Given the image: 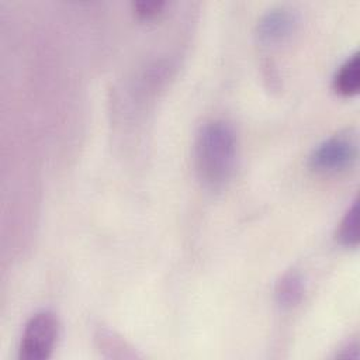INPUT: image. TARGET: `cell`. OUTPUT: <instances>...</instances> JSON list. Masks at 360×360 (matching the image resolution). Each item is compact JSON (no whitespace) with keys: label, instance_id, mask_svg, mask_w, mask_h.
I'll return each instance as SVG.
<instances>
[{"label":"cell","instance_id":"cell-1","mask_svg":"<svg viewBox=\"0 0 360 360\" xmlns=\"http://www.w3.org/2000/svg\"><path fill=\"white\" fill-rule=\"evenodd\" d=\"M236 163V135L224 120L201 125L194 142V166L208 188H221L231 179Z\"/></svg>","mask_w":360,"mask_h":360},{"label":"cell","instance_id":"cell-2","mask_svg":"<svg viewBox=\"0 0 360 360\" xmlns=\"http://www.w3.org/2000/svg\"><path fill=\"white\" fill-rule=\"evenodd\" d=\"M357 159V139L350 132L322 141L309 156V167L321 174H336L350 169Z\"/></svg>","mask_w":360,"mask_h":360},{"label":"cell","instance_id":"cell-3","mask_svg":"<svg viewBox=\"0 0 360 360\" xmlns=\"http://www.w3.org/2000/svg\"><path fill=\"white\" fill-rule=\"evenodd\" d=\"M58 330V319L52 312L41 311L32 315L22 332L20 357L25 360L48 359L55 347Z\"/></svg>","mask_w":360,"mask_h":360},{"label":"cell","instance_id":"cell-4","mask_svg":"<svg viewBox=\"0 0 360 360\" xmlns=\"http://www.w3.org/2000/svg\"><path fill=\"white\" fill-rule=\"evenodd\" d=\"M297 18L287 8H273L257 22V35L260 41L274 44L290 37L295 28Z\"/></svg>","mask_w":360,"mask_h":360},{"label":"cell","instance_id":"cell-5","mask_svg":"<svg viewBox=\"0 0 360 360\" xmlns=\"http://www.w3.org/2000/svg\"><path fill=\"white\" fill-rule=\"evenodd\" d=\"M333 89L345 97H353L360 89V59L359 53L349 56L336 70L333 77Z\"/></svg>","mask_w":360,"mask_h":360},{"label":"cell","instance_id":"cell-6","mask_svg":"<svg viewBox=\"0 0 360 360\" xmlns=\"http://www.w3.org/2000/svg\"><path fill=\"white\" fill-rule=\"evenodd\" d=\"M304 292V281L300 273H285L276 285V298L281 307L291 308L297 305Z\"/></svg>","mask_w":360,"mask_h":360},{"label":"cell","instance_id":"cell-7","mask_svg":"<svg viewBox=\"0 0 360 360\" xmlns=\"http://www.w3.org/2000/svg\"><path fill=\"white\" fill-rule=\"evenodd\" d=\"M338 239L345 246H357L359 243V205L357 201L346 211L338 229Z\"/></svg>","mask_w":360,"mask_h":360},{"label":"cell","instance_id":"cell-8","mask_svg":"<svg viewBox=\"0 0 360 360\" xmlns=\"http://www.w3.org/2000/svg\"><path fill=\"white\" fill-rule=\"evenodd\" d=\"M165 7L163 1H136L134 3V11L139 18L152 20L158 17Z\"/></svg>","mask_w":360,"mask_h":360}]
</instances>
